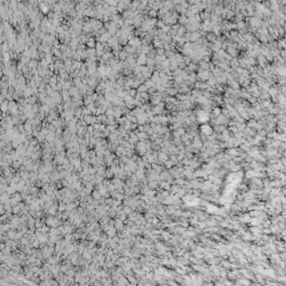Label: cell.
I'll return each mask as SVG.
<instances>
[{
	"instance_id": "obj_1",
	"label": "cell",
	"mask_w": 286,
	"mask_h": 286,
	"mask_svg": "<svg viewBox=\"0 0 286 286\" xmlns=\"http://www.w3.org/2000/svg\"><path fill=\"white\" fill-rule=\"evenodd\" d=\"M201 132H202V133H206L207 135H210L211 133H212V129H211L209 125H206V124H205V125L201 126Z\"/></svg>"
},
{
	"instance_id": "obj_2",
	"label": "cell",
	"mask_w": 286,
	"mask_h": 286,
	"mask_svg": "<svg viewBox=\"0 0 286 286\" xmlns=\"http://www.w3.org/2000/svg\"><path fill=\"white\" fill-rule=\"evenodd\" d=\"M198 120L201 121V122L208 121V115H207V113H205V112H199V113H198Z\"/></svg>"
}]
</instances>
